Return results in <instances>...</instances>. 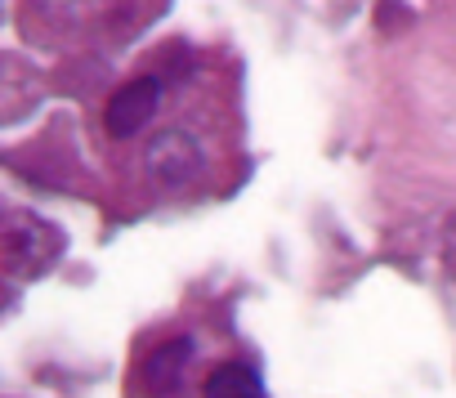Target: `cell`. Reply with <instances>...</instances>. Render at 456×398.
Masks as SVG:
<instances>
[{
  "label": "cell",
  "mask_w": 456,
  "mask_h": 398,
  "mask_svg": "<svg viewBox=\"0 0 456 398\" xmlns=\"http://www.w3.org/2000/svg\"><path fill=\"white\" fill-rule=\"evenodd\" d=\"M206 398H265V385H260V376L251 371V367H242V362H224V367H215L210 376H206V389H201Z\"/></svg>",
  "instance_id": "obj_5"
},
{
  "label": "cell",
  "mask_w": 456,
  "mask_h": 398,
  "mask_svg": "<svg viewBox=\"0 0 456 398\" xmlns=\"http://www.w3.org/2000/svg\"><path fill=\"white\" fill-rule=\"evenodd\" d=\"M188 358H192V345H188V340H170V345L152 349V353H148V362H143L148 385H152L157 394L175 389V385H179V376H183V367H188Z\"/></svg>",
  "instance_id": "obj_4"
},
{
  "label": "cell",
  "mask_w": 456,
  "mask_h": 398,
  "mask_svg": "<svg viewBox=\"0 0 456 398\" xmlns=\"http://www.w3.org/2000/svg\"><path fill=\"white\" fill-rule=\"evenodd\" d=\"M157 99H161V85L152 77H139L130 85H121L112 99H108V112H103V126L112 139H130L139 134L152 117H157Z\"/></svg>",
  "instance_id": "obj_3"
},
{
  "label": "cell",
  "mask_w": 456,
  "mask_h": 398,
  "mask_svg": "<svg viewBox=\"0 0 456 398\" xmlns=\"http://www.w3.org/2000/svg\"><path fill=\"white\" fill-rule=\"evenodd\" d=\"M143 166L157 183L166 188H188L197 175H201V148L188 130H161L148 152H143Z\"/></svg>",
  "instance_id": "obj_1"
},
{
  "label": "cell",
  "mask_w": 456,
  "mask_h": 398,
  "mask_svg": "<svg viewBox=\"0 0 456 398\" xmlns=\"http://www.w3.org/2000/svg\"><path fill=\"white\" fill-rule=\"evenodd\" d=\"M5 256H10L14 273H41L59 256V233L50 224H41V220L10 215V224H5Z\"/></svg>",
  "instance_id": "obj_2"
}]
</instances>
